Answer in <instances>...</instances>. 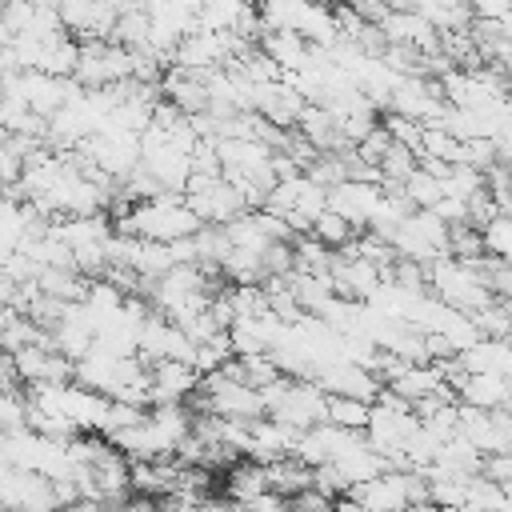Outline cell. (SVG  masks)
I'll return each mask as SVG.
<instances>
[{"instance_id": "9c48e42d", "label": "cell", "mask_w": 512, "mask_h": 512, "mask_svg": "<svg viewBox=\"0 0 512 512\" xmlns=\"http://www.w3.org/2000/svg\"><path fill=\"white\" fill-rule=\"evenodd\" d=\"M484 248H488L496 260L512 264V216H496V220L484 228Z\"/></svg>"}, {"instance_id": "ba28073f", "label": "cell", "mask_w": 512, "mask_h": 512, "mask_svg": "<svg viewBox=\"0 0 512 512\" xmlns=\"http://www.w3.org/2000/svg\"><path fill=\"white\" fill-rule=\"evenodd\" d=\"M312 236H316L324 248H344V244L352 240V224H348L344 216H336V212H324V216L312 224Z\"/></svg>"}, {"instance_id": "30bf717a", "label": "cell", "mask_w": 512, "mask_h": 512, "mask_svg": "<svg viewBox=\"0 0 512 512\" xmlns=\"http://www.w3.org/2000/svg\"><path fill=\"white\" fill-rule=\"evenodd\" d=\"M480 476H488L496 484H512V456L508 452L504 456H484V472Z\"/></svg>"}, {"instance_id": "5b68a950", "label": "cell", "mask_w": 512, "mask_h": 512, "mask_svg": "<svg viewBox=\"0 0 512 512\" xmlns=\"http://www.w3.org/2000/svg\"><path fill=\"white\" fill-rule=\"evenodd\" d=\"M316 384L328 392V396H344V400H364V404H376L380 400V392L388 388V384H380V376H372L368 368H360V364H352V360H344V364H332V368H324L320 376H316Z\"/></svg>"}, {"instance_id": "8992f818", "label": "cell", "mask_w": 512, "mask_h": 512, "mask_svg": "<svg viewBox=\"0 0 512 512\" xmlns=\"http://www.w3.org/2000/svg\"><path fill=\"white\" fill-rule=\"evenodd\" d=\"M456 396L468 404V408H480V412H504L512 404V384L504 376H488V372H464L460 384H456Z\"/></svg>"}, {"instance_id": "52a82bcc", "label": "cell", "mask_w": 512, "mask_h": 512, "mask_svg": "<svg viewBox=\"0 0 512 512\" xmlns=\"http://www.w3.org/2000/svg\"><path fill=\"white\" fill-rule=\"evenodd\" d=\"M372 420V404L364 400H344V396H328V424L344 428V432H364Z\"/></svg>"}, {"instance_id": "3957f363", "label": "cell", "mask_w": 512, "mask_h": 512, "mask_svg": "<svg viewBox=\"0 0 512 512\" xmlns=\"http://www.w3.org/2000/svg\"><path fill=\"white\" fill-rule=\"evenodd\" d=\"M4 508L8 512H56V484L28 468H4Z\"/></svg>"}, {"instance_id": "6da1fadb", "label": "cell", "mask_w": 512, "mask_h": 512, "mask_svg": "<svg viewBox=\"0 0 512 512\" xmlns=\"http://www.w3.org/2000/svg\"><path fill=\"white\" fill-rule=\"evenodd\" d=\"M200 228L204 220L184 204V196H160V200L136 204L128 216L116 220V232L148 244H180V240H192Z\"/></svg>"}, {"instance_id": "7a4b0ae2", "label": "cell", "mask_w": 512, "mask_h": 512, "mask_svg": "<svg viewBox=\"0 0 512 512\" xmlns=\"http://www.w3.org/2000/svg\"><path fill=\"white\" fill-rule=\"evenodd\" d=\"M428 280H432L436 296H440L448 308L464 312V316H476V312H484L488 304H496V296H492V288H488V280H484V272H480L476 260L464 264V260H456V256H440V260L428 268Z\"/></svg>"}, {"instance_id": "277c9868", "label": "cell", "mask_w": 512, "mask_h": 512, "mask_svg": "<svg viewBox=\"0 0 512 512\" xmlns=\"http://www.w3.org/2000/svg\"><path fill=\"white\" fill-rule=\"evenodd\" d=\"M384 208V184H360V180H344L328 192V212L344 216L352 228H372L376 212Z\"/></svg>"}]
</instances>
